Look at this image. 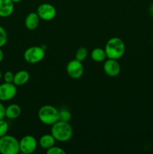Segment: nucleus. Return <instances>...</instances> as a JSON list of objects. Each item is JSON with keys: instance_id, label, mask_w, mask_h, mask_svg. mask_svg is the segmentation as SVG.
<instances>
[{"instance_id": "aec40b11", "label": "nucleus", "mask_w": 153, "mask_h": 154, "mask_svg": "<svg viewBox=\"0 0 153 154\" xmlns=\"http://www.w3.org/2000/svg\"><path fill=\"white\" fill-rule=\"evenodd\" d=\"M9 126L8 123H7V121L2 119V120H0V138L4 135H7L8 131Z\"/></svg>"}, {"instance_id": "a211bd4d", "label": "nucleus", "mask_w": 153, "mask_h": 154, "mask_svg": "<svg viewBox=\"0 0 153 154\" xmlns=\"http://www.w3.org/2000/svg\"><path fill=\"white\" fill-rule=\"evenodd\" d=\"M71 119V114L67 109H62L59 111V120L69 122Z\"/></svg>"}, {"instance_id": "bb28decb", "label": "nucleus", "mask_w": 153, "mask_h": 154, "mask_svg": "<svg viewBox=\"0 0 153 154\" xmlns=\"http://www.w3.org/2000/svg\"><path fill=\"white\" fill-rule=\"evenodd\" d=\"M2 78V72H1V70H0V81H1Z\"/></svg>"}, {"instance_id": "dca6fc26", "label": "nucleus", "mask_w": 153, "mask_h": 154, "mask_svg": "<svg viewBox=\"0 0 153 154\" xmlns=\"http://www.w3.org/2000/svg\"><path fill=\"white\" fill-rule=\"evenodd\" d=\"M91 58L93 61L97 62V63H100V62L104 61L107 57H106V54L104 49L97 48L92 51Z\"/></svg>"}, {"instance_id": "f3484780", "label": "nucleus", "mask_w": 153, "mask_h": 154, "mask_svg": "<svg viewBox=\"0 0 153 154\" xmlns=\"http://www.w3.org/2000/svg\"><path fill=\"white\" fill-rule=\"evenodd\" d=\"M88 50L85 48V47H81L77 51H76L75 54V59L78 61L82 62L87 58L88 57Z\"/></svg>"}, {"instance_id": "4468645a", "label": "nucleus", "mask_w": 153, "mask_h": 154, "mask_svg": "<svg viewBox=\"0 0 153 154\" xmlns=\"http://www.w3.org/2000/svg\"><path fill=\"white\" fill-rule=\"evenodd\" d=\"M56 141V140L52 136V134H45L39 138L38 144L41 148L46 150L47 149L50 148L51 147L55 145Z\"/></svg>"}, {"instance_id": "9d476101", "label": "nucleus", "mask_w": 153, "mask_h": 154, "mask_svg": "<svg viewBox=\"0 0 153 154\" xmlns=\"http://www.w3.org/2000/svg\"><path fill=\"white\" fill-rule=\"evenodd\" d=\"M105 74L111 78H114L119 75L121 72V66L117 60L108 59L104 62L103 66Z\"/></svg>"}, {"instance_id": "4be33fe9", "label": "nucleus", "mask_w": 153, "mask_h": 154, "mask_svg": "<svg viewBox=\"0 0 153 154\" xmlns=\"http://www.w3.org/2000/svg\"><path fill=\"white\" fill-rule=\"evenodd\" d=\"M3 76V79L4 81L6 83H13L14 82V74L10 71H7L4 72Z\"/></svg>"}, {"instance_id": "f03ea898", "label": "nucleus", "mask_w": 153, "mask_h": 154, "mask_svg": "<svg viewBox=\"0 0 153 154\" xmlns=\"http://www.w3.org/2000/svg\"><path fill=\"white\" fill-rule=\"evenodd\" d=\"M104 51L106 57L112 60H119L125 52V45L122 39L118 37L110 38L105 45Z\"/></svg>"}, {"instance_id": "9b49d317", "label": "nucleus", "mask_w": 153, "mask_h": 154, "mask_svg": "<svg viewBox=\"0 0 153 154\" xmlns=\"http://www.w3.org/2000/svg\"><path fill=\"white\" fill-rule=\"evenodd\" d=\"M14 3L11 0H0V17H8L13 14Z\"/></svg>"}, {"instance_id": "a878e982", "label": "nucleus", "mask_w": 153, "mask_h": 154, "mask_svg": "<svg viewBox=\"0 0 153 154\" xmlns=\"http://www.w3.org/2000/svg\"><path fill=\"white\" fill-rule=\"evenodd\" d=\"M12 2H13L14 3H17V2H21L22 0H11Z\"/></svg>"}, {"instance_id": "f8f14e48", "label": "nucleus", "mask_w": 153, "mask_h": 154, "mask_svg": "<svg viewBox=\"0 0 153 154\" xmlns=\"http://www.w3.org/2000/svg\"><path fill=\"white\" fill-rule=\"evenodd\" d=\"M40 17L37 12H30L25 19V26L28 30H34L39 25Z\"/></svg>"}, {"instance_id": "412c9836", "label": "nucleus", "mask_w": 153, "mask_h": 154, "mask_svg": "<svg viewBox=\"0 0 153 154\" xmlns=\"http://www.w3.org/2000/svg\"><path fill=\"white\" fill-rule=\"evenodd\" d=\"M46 153L47 154H65L66 152L63 150L62 147H57V146H52L50 148L46 150Z\"/></svg>"}, {"instance_id": "f257e3e1", "label": "nucleus", "mask_w": 153, "mask_h": 154, "mask_svg": "<svg viewBox=\"0 0 153 154\" xmlns=\"http://www.w3.org/2000/svg\"><path fill=\"white\" fill-rule=\"evenodd\" d=\"M51 134L56 141L59 142H66L73 136V128L69 122L58 120L52 125Z\"/></svg>"}, {"instance_id": "423d86ee", "label": "nucleus", "mask_w": 153, "mask_h": 154, "mask_svg": "<svg viewBox=\"0 0 153 154\" xmlns=\"http://www.w3.org/2000/svg\"><path fill=\"white\" fill-rule=\"evenodd\" d=\"M20 153L31 154L36 150L38 142L32 135H25L19 141Z\"/></svg>"}, {"instance_id": "0eeeda50", "label": "nucleus", "mask_w": 153, "mask_h": 154, "mask_svg": "<svg viewBox=\"0 0 153 154\" xmlns=\"http://www.w3.org/2000/svg\"><path fill=\"white\" fill-rule=\"evenodd\" d=\"M36 12L40 19L45 21L52 20L56 16V9L50 3H43L40 5L38 7Z\"/></svg>"}, {"instance_id": "ddd939ff", "label": "nucleus", "mask_w": 153, "mask_h": 154, "mask_svg": "<svg viewBox=\"0 0 153 154\" xmlns=\"http://www.w3.org/2000/svg\"><path fill=\"white\" fill-rule=\"evenodd\" d=\"M21 114V108L17 104H10L5 107V117L9 120H15Z\"/></svg>"}, {"instance_id": "393cba45", "label": "nucleus", "mask_w": 153, "mask_h": 154, "mask_svg": "<svg viewBox=\"0 0 153 154\" xmlns=\"http://www.w3.org/2000/svg\"><path fill=\"white\" fill-rule=\"evenodd\" d=\"M149 12H150V14L152 15V17H153V4L150 6V8H149Z\"/></svg>"}, {"instance_id": "20e7f679", "label": "nucleus", "mask_w": 153, "mask_h": 154, "mask_svg": "<svg viewBox=\"0 0 153 154\" xmlns=\"http://www.w3.org/2000/svg\"><path fill=\"white\" fill-rule=\"evenodd\" d=\"M20 153L19 140L10 135H5L0 138V153L17 154Z\"/></svg>"}, {"instance_id": "b1692460", "label": "nucleus", "mask_w": 153, "mask_h": 154, "mask_svg": "<svg viewBox=\"0 0 153 154\" xmlns=\"http://www.w3.org/2000/svg\"><path fill=\"white\" fill-rule=\"evenodd\" d=\"M2 48H0V63H2L4 59V53H3L2 50L1 49Z\"/></svg>"}, {"instance_id": "1a4fd4ad", "label": "nucleus", "mask_w": 153, "mask_h": 154, "mask_svg": "<svg viewBox=\"0 0 153 154\" xmlns=\"http://www.w3.org/2000/svg\"><path fill=\"white\" fill-rule=\"evenodd\" d=\"M66 71L68 76L72 79H79L82 76L84 72L82 62L78 61L76 59L70 60L67 64Z\"/></svg>"}, {"instance_id": "5701e85b", "label": "nucleus", "mask_w": 153, "mask_h": 154, "mask_svg": "<svg viewBox=\"0 0 153 154\" xmlns=\"http://www.w3.org/2000/svg\"><path fill=\"white\" fill-rule=\"evenodd\" d=\"M4 117H5V107L0 101V120L4 119Z\"/></svg>"}, {"instance_id": "7ed1b4c3", "label": "nucleus", "mask_w": 153, "mask_h": 154, "mask_svg": "<svg viewBox=\"0 0 153 154\" xmlns=\"http://www.w3.org/2000/svg\"><path fill=\"white\" fill-rule=\"evenodd\" d=\"M38 117L42 123L48 126H52L59 120V111L52 105H44L39 109Z\"/></svg>"}, {"instance_id": "6e6552de", "label": "nucleus", "mask_w": 153, "mask_h": 154, "mask_svg": "<svg viewBox=\"0 0 153 154\" xmlns=\"http://www.w3.org/2000/svg\"><path fill=\"white\" fill-rule=\"evenodd\" d=\"M17 93L16 86L14 83H6L0 84V101L8 102L15 97Z\"/></svg>"}, {"instance_id": "6ab92c4d", "label": "nucleus", "mask_w": 153, "mask_h": 154, "mask_svg": "<svg viewBox=\"0 0 153 154\" xmlns=\"http://www.w3.org/2000/svg\"><path fill=\"white\" fill-rule=\"evenodd\" d=\"M8 42V34L5 29L0 26V48H2Z\"/></svg>"}, {"instance_id": "39448f33", "label": "nucleus", "mask_w": 153, "mask_h": 154, "mask_svg": "<svg viewBox=\"0 0 153 154\" xmlns=\"http://www.w3.org/2000/svg\"><path fill=\"white\" fill-rule=\"evenodd\" d=\"M45 49L42 46H32L27 48L23 54L24 60L29 64H36L44 60Z\"/></svg>"}, {"instance_id": "2eb2a0df", "label": "nucleus", "mask_w": 153, "mask_h": 154, "mask_svg": "<svg viewBox=\"0 0 153 154\" xmlns=\"http://www.w3.org/2000/svg\"><path fill=\"white\" fill-rule=\"evenodd\" d=\"M30 75L27 71L20 70L19 72L14 74V84L17 87V86H22L24 84H27L29 81Z\"/></svg>"}]
</instances>
